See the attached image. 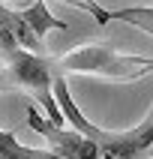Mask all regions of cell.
Instances as JSON below:
<instances>
[{
  "label": "cell",
  "instance_id": "obj_1",
  "mask_svg": "<svg viewBox=\"0 0 153 159\" xmlns=\"http://www.w3.org/2000/svg\"><path fill=\"white\" fill-rule=\"evenodd\" d=\"M54 63L60 72H87V75H102L114 81H138L153 72V57L120 54L108 42H90L81 48H72Z\"/></svg>",
  "mask_w": 153,
  "mask_h": 159
},
{
  "label": "cell",
  "instance_id": "obj_4",
  "mask_svg": "<svg viewBox=\"0 0 153 159\" xmlns=\"http://www.w3.org/2000/svg\"><path fill=\"white\" fill-rule=\"evenodd\" d=\"M93 141L99 144V159H147V150L153 144V105L132 129L111 132L99 126Z\"/></svg>",
  "mask_w": 153,
  "mask_h": 159
},
{
  "label": "cell",
  "instance_id": "obj_2",
  "mask_svg": "<svg viewBox=\"0 0 153 159\" xmlns=\"http://www.w3.org/2000/svg\"><path fill=\"white\" fill-rule=\"evenodd\" d=\"M0 54L6 57V72L12 75L15 90H27L36 99L39 111L51 123H57V126L66 123L57 102H54V93H51V78H54V60L51 57H45L39 51H30V48H21V45H9Z\"/></svg>",
  "mask_w": 153,
  "mask_h": 159
},
{
  "label": "cell",
  "instance_id": "obj_7",
  "mask_svg": "<svg viewBox=\"0 0 153 159\" xmlns=\"http://www.w3.org/2000/svg\"><path fill=\"white\" fill-rule=\"evenodd\" d=\"M111 21L132 24V27H138L141 33L153 36V6H120V9H111Z\"/></svg>",
  "mask_w": 153,
  "mask_h": 159
},
{
  "label": "cell",
  "instance_id": "obj_8",
  "mask_svg": "<svg viewBox=\"0 0 153 159\" xmlns=\"http://www.w3.org/2000/svg\"><path fill=\"white\" fill-rule=\"evenodd\" d=\"M60 3H66V6H75L81 9V12H87V15L96 18V24H111V9H105L102 3H96V0H60Z\"/></svg>",
  "mask_w": 153,
  "mask_h": 159
},
{
  "label": "cell",
  "instance_id": "obj_6",
  "mask_svg": "<svg viewBox=\"0 0 153 159\" xmlns=\"http://www.w3.org/2000/svg\"><path fill=\"white\" fill-rule=\"evenodd\" d=\"M0 159H60L54 150H39L30 144H21L15 132L0 129Z\"/></svg>",
  "mask_w": 153,
  "mask_h": 159
},
{
  "label": "cell",
  "instance_id": "obj_9",
  "mask_svg": "<svg viewBox=\"0 0 153 159\" xmlns=\"http://www.w3.org/2000/svg\"><path fill=\"white\" fill-rule=\"evenodd\" d=\"M147 159H153V144H150V150H147Z\"/></svg>",
  "mask_w": 153,
  "mask_h": 159
},
{
  "label": "cell",
  "instance_id": "obj_5",
  "mask_svg": "<svg viewBox=\"0 0 153 159\" xmlns=\"http://www.w3.org/2000/svg\"><path fill=\"white\" fill-rule=\"evenodd\" d=\"M18 15L24 18V24L36 33V39H45L48 30H66V21L54 18L45 6V0H27L24 6H18Z\"/></svg>",
  "mask_w": 153,
  "mask_h": 159
},
{
  "label": "cell",
  "instance_id": "obj_3",
  "mask_svg": "<svg viewBox=\"0 0 153 159\" xmlns=\"http://www.w3.org/2000/svg\"><path fill=\"white\" fill-rule=\"evenodd\" d=\"M27 126L33 129L36 135H42L48 150H54L60 159H99V144L90 138V135L72 129V126H57L51 123L48 117L39 111V108L30 105L27 111Z\"/></svg>",
  "mask_w": 153,
  "mask_h": 159
}]
</instances>
